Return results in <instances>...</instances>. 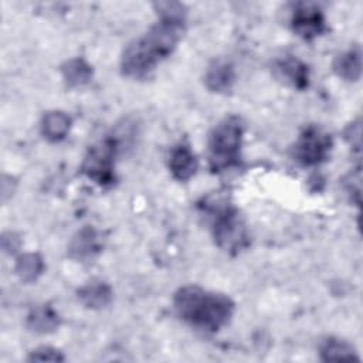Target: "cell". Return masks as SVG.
Masks as SVG:
<instances>
[{"mask_svg": "<svg viewBox=\"0 0 363 363\" xmlns=\"http://www.w3.org/2000/svg\"><path fill=\"white\" fill-rule=\"evenodd\" d=\"M28 362H64L65 356L52 346H38L27 357Z\"/></svg>", "mask_w": 363, "mask_h": 363, "instance_id": "d6986e66", "label": "cell"}, {"mask_svg": "<svg viewBox=\"0 0 363 363\" xmlns=\"http://www.w3.org/2000/svg\"><path fill=\"white\" fill-rule=\"evenodd\" d=\"M320 359L325 362L330 360H359L356 349L346 340L339 337H328L319 347Z\"/></svg>", "mask_w": 363, "mask_h": 363, "instance_id": "e0dca14e", "label": "cell"}, {"mask_svg": "<svg viewBox=\"0 0 363 363\" xmlns=\"http://www.w3.org/2000/svg\"><path fill=\"white\" fill-rule=\"evenodd\" d=\"M173 306L183 322L210 333L225 326L234 313V302L227 295L197 285L179 288L173 296Z\"/></svg>", "mask_w": 363, "mask_h": 363, "instance_id": "7a4b0ae2", "label": "cell"}, {"mask_svg": "<svg viewBox=\"0 0 363 363\" xmlns=\"http://www.w3.org/2000/svg\"><path fill=\"white\" fill-rule=\"evenodd\" d=\"M101 250V234L92 227L81 228L68 244V255L78 262H88L94 259Z\"/></svg>", "mask_w": 363, "mask_h": 363, "instance_id": "ba28073f", "label": "cell"}, {"mask_svg": "<svg viewBox=\"0 0 363 363\" xmlns=\"http://www.w3.org/2000/svg\"><path fill=\"white\" fill-rule=\"evenodd\" d=\"M235 81L234 65L228 60H214L206 69L204 84L208 91L223 94L231 89Z\"/></svg>", "mask_w": 363, "mask_h": 363, "instance_id": "8fae6325", "label": "cell"}, {"mask_svg": "<svg viewBox=\"0 0 363 363\" xmlns=\"http://www.w3.org/2000/svg\"><path fill=\"white\" fill-rule=\"evenodd\" d=\"M335 74L349 82H356L362 77V50L359 45L339 54L333 60Z\"/></svg>", "mask_w": 363, "mask_h": 363, "instance_id": "7c38bea8", "label": "cell"}, {"mask_svg": "<svg viewBox=\"0 0 363 363\" xmlns=\"http://www.w3.org/2000/svg\"><path fill=\"white\" fill-rule=\"evenodd\" d=\"M20 247V238L16 233L13 231H7L3 234L1 237V248L4 252L9 254H14Z\"/></svg>", "mask_w": 363, "mask_h": 363, "instance_id": "ffe728a7", "label": "cell"}, {"mask_svg": "<svg viewBox=\"0 0 363 363\" xmlns=\"http://www.w3.org/2000/svg\"><path fill=\"white\" fill-rule=\"evenodd\" d=\"M61 74L68 86L77 88V86L86 85L92 79L94 71H92V67L84 58L75 57V58L67 60L61 65Z\"/></svg>", "mask_w": 363, "mask_h": 363, "instance_id": "2e32d148", "label": "cell"}, {"mask_svg": "<svg viewBox=\"0 0 363 363\" xmlns=\"http://www.w3.org/2000/svg\"><path fill=\"white\" fill-rule=\"evenodd\" d=\"M333 147L329 133L316 126L306 128L292 147L294 159L302 166H318L328 160Z\"/></svg>", "mask_w": 363, "mask_h": 363, "instance_id": "8992f818", "label": "cell"}, {"mask_svg": "<svg viewBox=\"0 0 363 363\" xmlns=\"http://www.w3.org/2000/svg\"><path fill=\"white\" fill-rule=\"evenodd\" d=\"M197 157L187 143H177L169 153V169L179 182H186L194 176L197 170Z\"/></svg>", "mask_w": 363, "mask_h": 363, "instance_id": "9c48e42d", "label": "cell"}, {"mask_svg": "<svg viewBox=\"0 0 363 363\" xmlns=\"http://www.w3.org/2000/svg\"><path fill=\"white\" fill-rule=\"evenodd\" d=\"M58 325L60 316L48 305L34 306L27 315V328L35 333H51Z\"/></svg>", "mask_w": 363, "mask_h": 363, "instance_id": "9a60e30c", "label": "cell"}, {"mask_svg": "<svg viewBox=\"0 0 363 363\" xmlns=\"http://www.w3.org/2000/svg\"><path fill=\"white\" fill-rule=\"evenodd\" d=\"M71 128V118L62 111H50L41 119V133L48 142L62 140Z\"/></svg>", "mask_w": 363, "mask_h": 363, "instance_id": "5bb4252c", "label": "cell"}, {"mask_svg": "<svg viewBox=\"0 0 363 363\" xmlns=\"http://www.w3.org/2000/svg\"><path fill=\"white\" fill-rule=\"evenodd\" d=\"M244 125L238 116L220 121L208 135V163L213 172H224L238 164Z\"/></svg>", "mask_w": 363, "mask_h": 363, "instance_id": "3957f363", "label": "cell"}, {"mask_svg": "<svg viewBox=\"0 0 363 363\" xmlns=\"http://www.w3.org/2000/svg\"><path fill=\"white\" fill-rule=\"evenodd\" d=\"M291 27L303 40H313L326 31V20L315 3H298L292 10Z\"/></svg>", "mask_w": 363, "mask_h": 363, "instance_id": "52a82bcc", "label": "cell"}, {"mask_svg": "<svg viewBox=\"0 0 363 363\" xmlns=\"http://www.w3.org/2000/svg\"><path fill=\"white\" fill-rule=\"evenodd\" d=\"M118 150L116 138H105L92 145L81 164L82 173L99 186H111L115 182V155Z\"/></svg>", "mask_w": 363, "mask_h": 363, "instance_id": "5b68a950", "label": "cell"}, {"mask_svg": "<svg viewBox=\"0 0 363 363\" xmlns=\"http://www.w3.org/2000/svg\"><path fill=\"white\" fill-rule=\"evenodd\" d=\"M274 71L279 79L296 89H305L309 85L308 65L296 57L289 55L275 61Z\"/></svg>", "mask_w": 363, "mask_h": 363, "instance_id": "30bf717a", "label": "cell"}, {"mask_svg": "<svg viewBox=\"0 0 363 363\" xmlns=\"http://www.w3.org/2000/svg\"><path fill=\"white\" fill-rule=\"evenodd\" d=\"M213 213L211 230L216 244L231 254L244 250L250 242V237L238 211L233 206L224 203L223 207H218L217 210L214 208Z\"/></svg>", "mask_w": 363, "mask_h": 363, "instance_id": "277c9868", "label": "cell"}, {"mask_svg": "<svg viewBox=\"0 0 363 363\" xmlns=\"http://www.w3.org/2000/svg\"><path fill=\"white\" fill-rule=\"evenodd\" d=\"M186 30V18L159 17L146 33L132 40L121 57V71L125 77L140 79L169 58Z\"/></svg>", "mask_w": 363, "mask_h": 363, "instance_id": "6da1fadb", "label": "cell"}, {"mask_svg": "<svg viewBox=\"0 0 363 363\" xmlns=\"http://www.w3.org/2000/svg\"><path fill=\"white\" fill-rule=\"evenodd\" d=\"M44 271V261L37 252L21 254L14 265V272L23 282H34Z\"/></svg>", "mask_w": 363, "mask_h": 363, "instance_id": "ac0fdd59", "label": "cell"}, {"mask_svg": "<svg viewBox=\"0 0 363 363\" xmlns=\"http://www.w3.org/2000/svg\"><path fill=\"white\" fill-rule=\"evenodd\" d=\"M112 289L106 282L91 281L78 289V299L89 309H102L112 301Z\"/></svg>", "mask_w": 363, "mask_h": 363, "instance_id": "4fadbf2b", "label": "cell"}]
</instances>
